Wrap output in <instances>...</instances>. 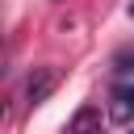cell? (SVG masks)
I'll list each match as a JSON object with an SVG mask.
<instances>
[{"instance_id":"cell-2","label":"cell","mask_w":134,"mask_h":134,"mask_svg":"<svg viewBox=\"0 0 134 134\" xmlns=\"http://www.w3.org/2000/svg\"><path fill=\"white\" fill-rule=\"evenodd\" d=\"M54 84H59V75H54L50 67H34V71H29V80H25V105H29V109H38V105L54 92Z\"/></svg>"},{"instance_id":"cell-1","label":"cell","mask_w":134,"mask_h":134,"mask_svg":"<svg viewBox=\"0 0 134 134\" xmlns=\"http://www.w3.org/2000/svg\"><path fill=\"white\" fill-rule=\"evenodd\" d=\"M130 117H134V67H117L109 88V121H130Z\"/></svg>"}]
</instances>
